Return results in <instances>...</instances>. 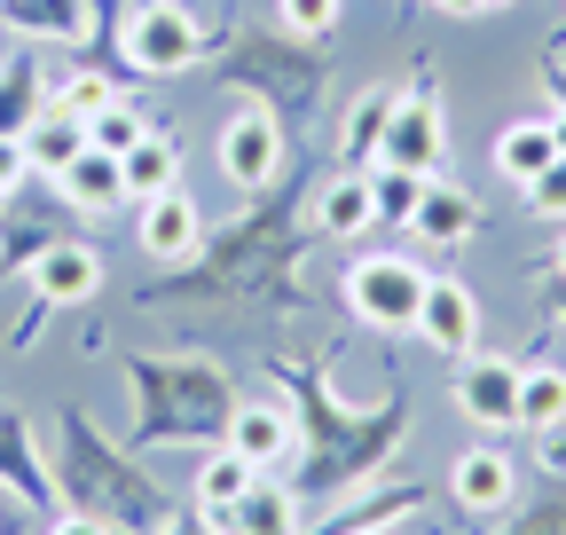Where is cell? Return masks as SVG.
<instances>
[{
    "instance_id": "6da1fadb",
    "label": "cell",
    "mask_w": 566,
    "mask_h": 535,
    "mask_svg": "<svg viewBox=\"0 0 566 535\" xmlns=\"http://www.w3.org/2000/svg\"><path fill=\"white\" fill-rule=\"evenodd\" d=\"M424 268L417 260H401V252H363L346 268V307L363 315V323H378V331H417V300H424Z\"/></svg>"
},
{
    "instance_id": "7a4b0ae2",
    "label": "cell",
    "mask_w": 566,
    "mask_h": 535,
    "mask_svg": "<svg viewBox=\"0 0 566 535\" xmlns=\"http://www.w3.org/2000/svg\"><path fill=\"white\" fill-rule=\"evenodd\" d=\"M205 63V32L189 9H174V0H150V9L126 17V72L142 80H181Z\"/></svg>"
},
{
    "instance_id": "3957f363",
    "label": "cell",
    "mask_w": 566,
    "mask_h": 535,
    "mask_svg": "<svg viewBox=\"0 0 566 535\" xmlns=\"http://www.w3.org/2000/svg\"><path fill=\"white\" fill-rule=\"evenodd\" d=\"M441 150H449L441 95H433V87L394 95V118H386V150H378V166H401V174H441Z\"/></svg>"
},
{
    "instance_id": "277c9868",
    "label": "cell",
    "mask_w": 566,
    "mask_h": 535,
    "mask_svg": "<svg viewBox=\"0 0 566 535\" xmlns=\"http://www.w3.org/2000/svg\"><path fill=\"white\" fill-rule=\"evenodd\" d=\"M457 410L472 418V426H488V433H512L520 426V363H504V355H464V370H457Z\"/></svg>"
},
{
    "instance_id": "5b68a950",
    "label": "cell",
    "mask_w": 566,
    "mask_h": 535,
    "mask_svg": "<svg viewBox=\"0 0 566 535\" xmlns=\"http://www.w3.org/2000/svg\"><path fill=\"white\" fill-rule=\"evenodd\" d=\"M212 150H221V174L237 189H268L283 174V126H275V111H237Z\"/></svg>"
},
{
    "instance_id": "8992f818",
    "label": "cell",
    "mask_w": 566,
    "mask_h": 535,
    "mask_svg": "<svg viewBox=\"0 0 566 535\" xmlns=\"http://www.w3.org/2000/svg\"><path fill=\"white\" fill-rule=\"evenodd\" d=\"M95 292H103V252H95V244L55 237V244L32 252V300H48V307H87Z\"/></svg>"
},
{
    "instance_id": "52a82bcc",
    "label": "cell",
    "mask_w": 566,
    "mask_h": 535,
    "mask_svg": "<svg viewBox=\"0 0 566 535\" xmlns=\"http://www.w3.org/2000/svg\"><path fill=\"white\" fill-rule=\"evenodd\" d=\"M417 331H424V347H441V355H472L480 347V300H472V284H449V276H433L424 284V300H417Z\"/></svg>"
},
{
    "instance_id": "ba28073f",
    "label": "cell",
    "mask_w": 566,
    "mask_h": 535,
    "mask_svg": "<svg viewBox=\"0 0 566 535\" xmlns=\"http://www.w3.org/2000/svg\"><path fill=\"white\" fill-rule=\"evenodd\" d=\"M197 237H205V213H197V197L174 181V189H158V197H142V221H134V244L150 252V260H189L197 252Z\"/></svg>"
},
{
    "instance_id": "9c48e42d",
    "label": "cell",
    "mask_w": 566,
    "mask_h": 535,
    "mask_svg": "<svg viewBox=\"0 0 566 535\" xmlns=\"http://www.w3.org/2000/svg\"><path fill=\"white\" fill-rule=\"evenodd\" d=\"M221 441H229V449L252 464V473H268V464H283V457H292L300 426H292V410H275V401H237Z\"/></svg>"
},
{
    "instance_id": "30bf717a",
    "label": "cell",
    "mask_w": 566,
    "mask_h": 535,
    "mask_svg": "<svg viewBox=\"0 0 566 535\" xmlns=\"http://www.w3.org/2000/svg\"><path fill=\"white\" fill-rule=\"evenodd\" d=\"M55 189H63L80 213H118V206H126V166H118L111 150H95V143H87L80 158L55 174Z\"/></svg>"
},
{
    "instance_id": "8fae6325",
    "label": "cell",
    "mask_w": 566,
    "mask_h": 535,
    "mask_svg": "<svg viewBox=\"0 0 566 535\" xmlns=\"http://www.w3.org/2000/svg\"><path fill=\"white\" fill-rule=\"evenodd\" d=\"M449 489H457L464 512H504L512 489H520V473H512V457H495V449H464L449 464Z\"/></svg>"
},
{
    "instance_id": "7c38bea8",
    "label": "cell",
    "mask_w": 566,
    "mask_h": 535,
    "mask_svg": "<svg viewBox=\"0 0 566 535\" xmlns=\"http://www.w3.org/2000/svg\"><path fill=\"white\" fill-rule=\"evenodd\" d=\"M386 118H394V87L354 95V111H346V126H338V166H346V174L378 166V150H386Z\"/></svg>"
},
{
    "instance_id": "4fadbf2b",
    "label": "cell",
    "mask_w": 566,
    "mask_h": 535,
    "mask_svg": "<svg viewBox=\"0 0 566 535\" xmlns=\"http://www.w3.org/2000/svg\"><path fill=\"white\" fill-rule=\"evenodd\" d=\"M17 143H24V166H32V174H63L71 158L87 150V118H71V111H55V103H48V111L17 134Z\"/></svg>"
},
{
    "instance_id": "5bb4252c",
    "label": "cell",
    "mask_w": 566,
    "mask_h": 535,
    "mask_svg": "<svg viewBox=\"0 0 566 535\" xmlns=\"http://www.w3.org/2000/svg\"><path fill=\"white\" fill-rule=\"evenodd\" d=\"M315 229H323V237H370V229H378L370 174H338V181L315 197Z\"/></svg>"
},
{
    "instance_id": "9a60e30c",
    "label": "cell",
    "mask_w": 566,
    "mask_h": 535,
    "mask_svg": "<svg viewBox=\"0 0 566 535\" xmlns=\"http://www.w3.org/2000/svg\"><path fill=\"white\" fill-rule=\"evenodd\" d=\"M417 237H433V244H472V229H488V213L472 206L464 189H449V181H424V206H417V221H409Z\"/></svg>"
},
{
    "instance_id": "2e32d148",
    "label": "cell",
    "mask_w": 566,
    "mask_h": 535,
    "mask_svg": "<svg viewBox=\"0 0 566 535\" xmlns=\"http://www.w3.org/2000/svg\"><path fill=\"white\" fill-rule=\"evenodd\" d=\"M221 527H229V535H300V496H292V489H260V481H252V489L221 512Z\"/></svg>"
},
{
    "instance_id": "e0dca14e",
    "label": "cell",
    "mask_w": 566,
    "mask_h": 535,
    "mask_svg": "<svg viewBox=\"0 0 566 535\" xmlns=\"http://www.w3.org/2000/svg\"><path fill=\"white\" fill-rule=\"evenodd\" d=\"M551 158H558V126H551V118H520V126H504V134H495V166H504L520 189H527V181H535Z\"/></svg>"
},
{
    "instance_id": "ac0fdd59",
    "label": "cell",
    "mask_w": 566,
    "mask_h": 535,
    "mask_svg": "<svg viewBox=\"0 0 566 535\" xmlns=\"http://www.w3.org/2000/svg\"><path fill=\"white\" fill-rule=\"evenodd\" d=\"M566 426V370L551 363H520V433Z\"/></svg>"
},
{
    "instance_id": "d6986e66",
    "label": "cell",
    "mask_w": 566,
    "mask_h": 535,
    "mask_svg": "<svg viewBox=\"0 0 566 535\" xmlns=\"http://www.w3.org/2000/svg\"><path fill=\"white\" fill-rule=\"evenodd\" d=\"M118 166H126V197H158V189H174V174H181V143H174V134H142Z\"/></svg>"
},
{
    "instance_id": "ffe728a7",
    "label": "cell",
    "mask_w": 566,
    "mask_h": 535,
    "mask_svg": "<svg viewBox=\"0 0 566 535\" xmlns=\"http://www.w3.org/2000/svg\"><path fill=\"white\" fill-rule=\"evenodd\" d=\"M252 481H260V473H252V464H244V457L221 441V449L205 457V473H197V512H205V520H221V512H229V504H237Z\"/></svg>"
},
{
    "instance_id": "44dd1931",
    "label": "cell",
    "mask_w": 566,
    "mask_h": 535,
    "mask_svg": "<svg viewBox=\"0 0 566 535\" xmlns=\"http://www.w3.org/2000/svg\"><path fill=\"white\" fill-rule=\"evenodd\" d=\"M424 181H433V174H401V166H378V174H370L378 229H409V221H417V206H424Z\"/></svg>"
},
{
    "instance_id": "7402d4cb",
    "label": "cell",
    "mask_w": 566,
    "mask_h": 535,
    "mask_svg": "<svg viewBox=\"0 0 566 535\" xmlns=\"http://www.w3.org/2000/svg\"><path fill=\"white\" fill-rule=\"evenodd\" d=\"M32 118H40V63H9L0 72V143H17Z\"/></svg>"
},
{
    "instance_id": "603a6c76",
    "label": "cell",
    "mask_w": 566,
    "mask_h": 535,
    "mask_svg": "<svg viewBox=\"0 0 566 535\" xmlns=\"http://www.w3.org/2000/svg\"><path fill=\"white\" fill-rule=\"evenodd\" d=\"M142 134H150V126H142V111H134L126 95H118L111 111H95V118H87V143H95V150H111V158H126Z\"/></svg>"
},
{
    "instance_id": "cb8c5ba5",
    "label": "cell",
    "mask_w": 566,
    "mask_h": 535,
    "mask_svg": "<svg viewBox=\"0 0 566 535\" xmlns=\"http://www.w3.org/2000/svg\"><path fill=\"white\" fill-rule=\"evenodd\" d=\"M338 9H346V0H275V24L283 32H292V40H331L338 32Z\"/></svg>"
},
{
    "instance_id": "d4e9b609",
    "label": "cell",
    "mask_w": 566,
    "mask_h": 535,
    "mask_svg": "<svg viewBox=\"0 0 566 535\" xmlns=\"http://www.w3.org/2000/svg\"><path fill=\"white\" fill-rule=\"evenodd\" d=\"M48 103H55V111H71V118H95V111H111V103H118V87H111L103 72H71Z\"/></svg>"
},
{
    "instance_id": "484cf974",
    "label": "cell",
    "mask_w": 566,
    "mask_h": 535,
    "mask_svg": "<svg viewBox=\"0 0 566 535\" xmlns=\"http://www.w3.org/2000/svg\"><path fill=\"white\" fill-rule=\"evenodd\" d=\"M0 473H17V481H24V496H40V504L55 496V489H48V473H40V457H24V426H17V418H0Z\"/></svg>"
},
{
    "instance_id": "4316f807",
    "label": "cell",
    "mask_w": 566,
    "mask_h": 535,
    "mask_svg": "<svg viewBox=\"0 0 566 535\" xmlns=\"http://www.w3.org/2000/svg\"><path fill=\"white\" fill-rule=\"evenodd\" d=\"M0 17H17L32 32H80V0H0Z\"/></svg>"
},
{
    "instance_id": "83f0119b",
    "label": "cell",
    "mask_w": 566,
    "mask_h": 535,
    "mask_svg": "<svg viewBox=\"0 0 566 535\" xmlns=\"http://www.w3.org/2000/svg\"><path fill=\"white\" fill-rule=\"evenodd\" d=\"M527 206H535V213H551V221H566V150L527 181Z\"/></svg>"
},
{
    "instance_id": "f1b7e54d",
    "label": "cell",
    "mask_w": 566,
    "mask_h": 535,
    "mask_svg": "<svg viewBox=\"0 0 566 535\" xmlns=\"http://www.w3.org/2000/svg\"><path fill=\"white\" fill-rule=\"evenodd\" d=\"M48 535H118V527H111V520H95V512H63Z\"/></svg>"
},
{
    "instance_id": "f546056e",
    "label": "cell",
    "mask_w": 566,
    "mask_h": 535,
    "mask_svg": "<svg viewBox=\"0 0 566 535\" xmlns=\"http://www.w3.org/2000/svg\"><path fill=\"white\" fill-rule=\"evenodd\" d=\"M535 441H543V464H551V473H566V426H543Z\"/></svg>"
},
{
    "instance_id": "4dcf8cb0",
    "label": "cell",
    "mask_w": 566,
    "mask_h": 535,
    "mask_svg": "<svg viewBox=\"0 0 566 535\" xmlns=\"http://www.w3.org/2000/svg\"><path fill=\"white\" fill-rule=\"evenodd\" d=\"M433 9H449V17H472V9H480V0H433Z\"/></svg>"
},
{
    "instance_id": "1f68e13d",
    "label": "cell",
    "mask_w": 566,
    "mask_h": 535,
    "mask_svg": "<svg viewBox=\"0 0 566 535\" xmlns=\"http://www.w3.org/2000/svg\"><path fill=\"white\" fill-rule=\"evenodd\" d=\"M551 260H558V276H566V237H558V252H551Z\"/></svg>"
},
{
    "instance_id": "d6a6232c",
    "label": "cell",
    "mask_w": 566,
    "mask_h": 535,
    "mask_svg": "<svg viewBox=\"0 0 566 535\" xmlns=\"http://www.w3.org/2000/svg\"><path fill=\"white\" fill-rule=\"evenodd\" d=\"M9 189H17V181H0V213H9Z\"/></svg>"
},
{
    "instance_id": "836d02e7",
    "label": "cell",
    "mask_w": 566,
    "mask_h": 535,
    "mask_svg": "<svg viewBox=\"0 0 566 535\" xmlns=\"http://www.w3.org/2000/svg\"><path fill=\"white\" fill-rule=\"evenodd\" d=\"M480 9H512V0H480Z\"/></svg>"
}]
</instances>
